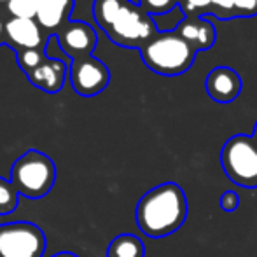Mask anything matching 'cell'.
I'll return each instance as SVG.
<instances>
[{"label": "cell", "instance_id": "obj_8", "mask_svg": "<svg viewBox=\"0 0 257 257\" xmlns=\"http://www.w3.org/2000/svg\"><path fill=\"white\" fill-rule=\"evenodd\" d=\"M186 16L203 18L213 14L219 20L252 18L257 14V0H179Z\"/></svg>", "mask_w": 257, "mask_h": 257}, {"label": "cell", "instance_id": "obj_10", "mask_svg": "<svg viewBox=\"0 0 257 257\" xmlns=\"http://www.w3.org/2000/svg\"><path fill=\"white\" fill-rule=\"evenodd\" d=\"M6 44L18 51L41 49L46 51L49 44V35L39 27L35 20L25 18H7L6 21Z\"/></svg>", "mask_w": 257, "mask_h": 257}, {"label": "cell", "instance_id": "obj_5", "mask_svg": "<svg viewBox=\"0 0 257 257\" xmlns=\"http://www.w3.org/2000/svg\"><path fill=\"white\" fill-rule=\"evenodd\" d=\"M226 177L243 189H257V142L252 135H234L220 151Z\"/></svg>", "mask_w": 257, "mask_h": 257}, {"label": "cell", "instance_id": "obj_20", "mask_svg": "<svg viewBox=\"0 0 257 257\" xmlns=\"http://www.w3.org/2000/svg\"><path fill=\"white\" fill-rule=\"evenodd\" d=\"M240 206V194L236 191H226L220 196V208L224 212H234Z\"/></svg>", "mask_w": 257, "mask_h": 257}, {"label": "cell", "instance_id": "obj_23", "mask_svg": "<svg viewBox=\"0 0 257 257\" xmlns=\"http://www.w3.org/2000/svg\"><path fill=\"white\" fill-rule=\"evenodd\" d=\"M252 139L257 142V122H255V128H254V133H252Z\"/></svg>", "mask_w": 257, "mask_h": 257}, {"label": "cell", "instance_id": "obj_24", "mask_svg": "<svg viewBox=\"0 0 257 257\" xmlns=\"http://www.w3.org/2000/svg\"><path fill=\"white\" fill-rule=\"evenodd\" d=\"M9 2H11V0H0V6H7Z\"/></svg>", "mask_w": 257, "mask_h": 257}, {"label": "cell", "instance_id": "obj_15", "mask_svg": "<svg viewBox=\"0 0 257 257\" xmlns=\"http://www.w3.org/2000/svg\"><path fill=\"white\" fill-rule=\"evenodd\" d=\"M146 247L144 241L135 234H119L110 241L107 248V257H144Z\"/></svg>", "mask_w": 257, "mask_h": 257}, {"label": "cell", "instance_id": "obj_14", "mask_svg": "<svg viewBox=\"0 0 257 257\" xmlns=\"http://www.w3.org/2000/svg\"><path fill=\"white\" fill-rule=\"evenodd\" d=\"M177 34L184 37L196 51L210 49L217 41L215 27L205 18L186 16L177 25Z\"/></svg>", "mask_w": 257, "mask_h": 257}, {"label": "cell", "instance_id": "obj_22", "mask_svg": "<svg viewBox=\"0 0 257 257\" xmlns=\"http://www.w3.org/2000/svg\"><path fill=\"white\" fill-rule=\"evenodd\" d=\"M53 257H79V255L72 254V252H58V254H54Z\"/></svg>", "mask_w": 257, "mask_h": 257}, {"label": "cell", "instance_id": "obj_17", "mask_svg": "<svg viewBox=\"0 0 257 257\" xmlns=\"http://www.w3.org/2000/svg\"><path fill=\"white\" fill-rule=\"evenodd\" d=\"M18 191L11 184V180H6L0 177V215H9L18 208Z\"/></svg>", "mask_w": 257, "mask_h": 257}, {"label": "cell", "instance_id": "obj_18", "mask_svg": "<svg viewBox=\"0 0 257 257\" xmlns=\"http://www.w3.org/2000/svg\"><path fill=\"white\" fill-rule=\"evenodd\" d=\"M46 58V51H41V49H27V51H18L16 53V61L18 67L28 74L30 70H34L39 63Z\"/></svg>", "mask_w": 257, "mask_h": 257}, {"label": "cell", "instance_id": "obj_11", "mask_svg": "<svg viewBox=\"0 0 257 257\" xmlns=\"http://www.w3.org/2000/svg\"><path fill=\"white\" fill-rule=\"evenodd\" d=\"M205 88L208 96L217 103H231L240 96L243 82L231 67H215L206 75Z\"/></svg>", "mask_w": 257, "mask_h": 257}, {"label": "cell", "instance_id": "obj_4", "mask_svg": "<svg viewBox=\"0 0 257 257\" xmlns=\"http://www.w3.org/2000/svg\"><path fill=\"white\" fill-rule=\"evenodd\" d=\"M9 180L20 196L41 200L56 182V165L48 154L28 149L14 161Z\"/></svg>", "mask_w": 257, "mask_h": 257}, {"label": "cell", "instance_id": "obj_2", "mask_svg": "<svg viewBox=\"0 0 257 257\" xmlns=\"http://www.w3.org/2000/svg\"><path fill=\"white\" fill-rule=\"evenodd\" d=\"M93 18L114 44L140 49L158 32L154 20L130 0H95Z\"/></svg>", "mask_w": 257, "mask_h": 257}, {"label": "cell", "instance_id": "obj_19", "mask_svg": "<svg viewBox=\"0 0 257 257\" xmlns=\"http://www.w3.org/2000/svg\"><path fill=\"white\" fill-rule=\"evenodd\" d=\"M179 4V0H139V6L147 14H166Z\"/></svg>", "mask_w": 257, "mask_h": 257}, {"label": "cell", "instance_id": "obj_1", "mask_svg": "<svg viewBox=\"0 0 257 257\" xmlns=\"http://www.w3.org/2000/svg\"><path fill=\"white\" fill-rule=\"evenodd\" d=\"M187 212V196L182 187L175 182H163L139 200L135 220L146 236L165 238L184 226Z\"/></svg>", "mask_w": 257, "mask_h": 257}, {"label": "cell", "instance_id": "obj_13", "mask_svg": "<svg viewBox=\"0 0 257 257\" xmlns=\"http://www.w3.org/2000/svg\"><path fill=\"white\" fill-rule=\"evenodd\" d=\"M75 0H42L35 21L48 35H56L70 21Z\"/></svg>", "mask_w": 257, "mask_h": 257}, {"label": "cell", "instance_id": "obj_16", "mask_svg": "<svg viewBox=\"0 0 257 257\" xmlns=\"http://www.w3.org/2000/svg\"><path fill=\"white\" fill-rule=\"evenodd\" d=\"M42 0H11L6 6V11L11 18H25V20H35L39 6Z\"/></svg>", "mask_w": 257, "mask_h": 257}, {"label": "cell", "instance_id": "obj_7", "mask_svg": "<svg viewBox=\"0 0 257 257\" xmlns=\"http://www.w3.org/2000/svg\"><path fill=\"white\" fill-rule=\"evenodd\" d=\"M70 82L79 96L91 98L103 91L110 82V70L102 60L95 56H84L72 60Z\"/></svg>", "mask_w": 257, "mask_h": 257}, {"label": "cell", "instance_id": "obj_3", "mask_svg": "<svg viewBox=\"0 0 257 257\" xmlns=\"http://www.w3.org/2000/svg\"><path fill=\"white\" fill-rule=\"evenodd\" d=\"M140 58L149 70L159 75H180L191 68L196 58V49L184 37L173 32H156L139 49Z\"/></svg>", "mask_w": 257, "mask_h": 257}, {"label": "cell", "instance_id": "obj_12", "mask_svg": "<svg viewBox=\"0 0 257 257\" xmlns=\"http://www.w3.org/2000/svg\"><path fill=\"white\" fill-rule=\"evenodd\" d=\"M28 77L32 86L39 88L41 91L54 95L58 93L65 84V77H67V61L61 58L48 56L28 74H25Z\"/></svg>", "mask_w": 257, "mask_h": 257}, {"label": "cell", "instance_id": "obj_9", "mask_svg": "<svg viewBox=\"0 0 257 257\" xmlns=\"http://www.w3.org/2000/svg\"><path fill=\"white\" fill-rule=\"evenodd\" d=\"M56 41L61 51L72 60L93 56L98 44V34L86 21H68L56 34Z\"/></svg>", "mask_w": 257, "mask_h": 257}, {"label": "cell", "instance_id": "obj_21", "mask_svg": "<svg viewBox=\"0 0 257 257\" xmlns=\"http://www.w3.org/2000/svg\"><path fill=\"white\" fill-rule=\"evenodd\" d=\"M6 21L2 18V14H0V46L6 44Z\"/></svg>", "mask_w": 257, "mask_h": 257}, {"label": "cell", "instance_id": "obj_6", "mask_svg": "<svg viewBox=\"0 0 257 257\" xmlns=\"http://www.w3.org/2000/svg\"><path fill=\"white\" fill-rule=\"evenodd\" d=\"M46 236L32 222L0 224V257H42Z\"/></svg>", "mask_w": 257, "mask_h": 257}]
</instances>
